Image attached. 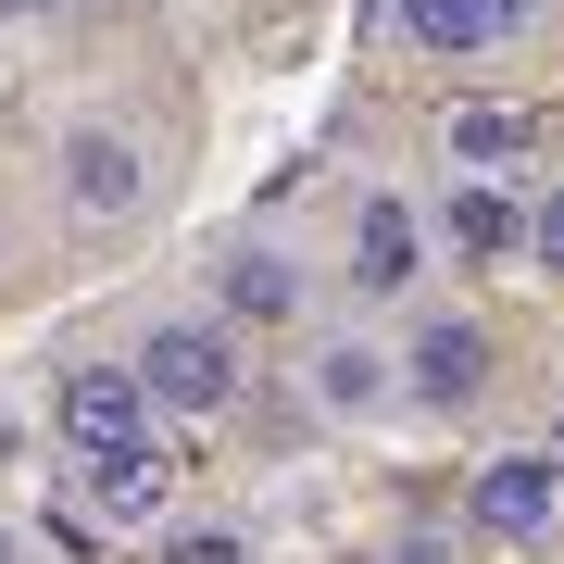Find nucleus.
<instances>
[{"instance_id": "nucleus-1", "label": "nucleus", "mask_w": 564, "mask_h": 564, "mask_svg": "<svg viewBox=\"0 0 564 564\" xmlns=\"http://www.w3.org/2000/svg\"><path fill=\"white\" fill-rule=\"evenodd\" d=\"M51 202H63V226H139L151 202H163V151H151V126H126V113H76L51 139Z\"/></svg>"}, {"instance_id": "nucleus-2", "label": "nucleus", "mask_w": 564, "mask_h": 564, "mask_svg": "<svg viewBox=\"0 0 564 564\" xmlns=\"http://www.w3.org/2000/svg\"><path fill=\"white\" fill-rule=\"evenodd\" d=\"M126 364H139V389H151L163 426L239 414V389H251V351H239V326H226V314H151L139 339H126Z\"/></svg>"}, {"instance_id": "nucleus-3", "label": "nucleus", "mask_w": 564, "mask_h": 564, "mask_svg": "<svg viewBox=\"0 0 564 564\" xmlns=\"http://www.w3.org/2000/svg\"><path fill=\"white\" fill-rule=\"evenodd\" d=\"M302 402L326 414V426H377V414H402V339H377V326H302Z\"/></svg>"}, {"instance_id": "nucleus-4", "label": "nucleus", "mask_w": 564, "mask_h": 564, "mask_svg": "<svg viewBox=\"0 0 564 564\" xmlns=\"http://www.w3.org/2000/svg\"><path fill=\"white\" fill-rule=\"evenodd\" d=\"M63 477H76V502L101 514V527H126V540H151V527H176V440H126V452H63Z\"/></svg>"}, {"instance_id": "nucleus-5", "label": "nucleus", "mask_w": 564, "mask_h": 564, "mask_svg": "<svg viewBox=\"0 0 564 564\" xmlns=\"http://www.w3.org/2000/svg\"><path fill=\"white\" fill-rule=\"evenodd\" d=\"M426 251H440V239H426V214L402 202V188H364L351 226H339V276H351L364 314H377V302H414V289H426Z\"/></svg>"}, {"instance_id": "nucleus-6", "label": "nucleus", "mask_w": 564, "mask_h": 564, "mask_svg": "<svg viewBox=\"0 0 564 564\" xmlns=\"http://www.w3.org/2000/svg\"><path fill=\"white\" fill-rule=\"evenodd\" d=\"M489 377H502V351H489L477 314H414L402 326V414H477Z\"/></svg>"}, {"instance_id": "nucleus-7", "label": "nucleus", "mask_w": 564, "mask_h": 564, "mask_svg": "<svg viewBox=\"0 0 564 564\" xmlns=\"http://www.w3.org/2000/svg\"><path fill=\"white\" fill-rule=\"evenodd\" d=\"M214 314L239 326H314V263L289 251V239H226L214 251Z\"/></svg>"}, {"instance_id": "nucleus-8", "label": "nucleus", "mask_w": 564, "mask_h": 564, "mask_svg": "<svg viewBox=\"0 0 564 564\" xmlns=\"http://www.w3.org/2000/svg\"><path fill=\"white\" fill-rule=\"evenodd\" d=\"M51 426H63V452H126V440H151V389H139V364H63L51 377Z\"/></svg>"}, {"instance_id": "nucleus-9", "label": "nucleus", "mask_w": 564, "mask_h": 564, "mask_svg": "<svg viewBox=\"0 0 564 564\" xmlns=\"http://www.w3.org/2000/svg\"><path fill=\"white\" fill-rule=\"evenodd\" d=\"M389 25H402L414 63H489L540 25V0H389Z\"/></svg>"}, {"instance_id": "nucleus-10", "label": "nucleus", "mask_w": 564, "mask_h": 564, "mask_svg": "<svg viewBox=\"0 0 564 564\" xmlns=\"http://www.w3.org/2000/svg\"><path fill=\"white\" fill-rule=\"evenodd\" d=\"M552 514H564L552 452H489L477 477H464V527H477V540H540Z\"/></svg>"}, {"instance_id": "nucleus-11", "label": "nucleus", "mask_w": 564, "mask_h": 564, "mask_svg": "<svg viewBox=\"0 0 564 564\" xmlns=\"http://www.w3.org/2000/svg\"><path fill=\"white\" fill-rule=\"evenodd\" d=\"M426 239H440L452 263H514L527 251V202H514L502 176H452L440 214H426Z\"/></svg>"}, {"instance_id": "nucleus-12", "label": "nucleus", "mask_w": 564, "mask_h": 564, "mask_svg": "<svg viewBox=\"0 0 564 564\" xmlns=\"http://www.w3.org/2000/svg\"><path fill=\"white\" fill-rule=\"evenodd\" d=\"M440 151H452V176H502V163L540 151V113H527V101H452L440 113Z\"/></svg>"}, {"instance_id": "nucleus-13", "label": "nucleus", "mask_w": 564, "mask_h": 564, "mask_svg": "<svg viewBox=\"0 0 564 564\" xmlns=\"http://www.w3.org/2000/svg\"><path fill=\"white\" fill-rule=\"evenodd\" d=\"M139 564H263V552H251V527L202 514V527H151V540H139Z\"/></svg>"}, {"instance_id": "nucleus-14", "label": "nucleus", "mask_w": 564, "mask_h": 564, "mask_svg": "<svg viewBox=\"0 0 564 564\" xmlns=\"http://www.w3.org/2000/svg\"><path fill=\"white\" fill-rule=\"evenodd\" d=\"M377 564H477V527H402Z\"/></svg>"}, {"instance_id": "nucleus-15", "label": "nucleus", "mask_w": 564, "mask_h": 564, "mask_svg": "<svg viewBox=\"0 0 564 564\" xmlns=\"http://www.w3.org/2000/svg\"><path fill=\"white\" fill-rule=\"evenodd\" d=\"M527 263H540V276H564V188H540V202H527Z\"/></svg>"}, {"instance_id": "nucleus-16", "label": "nucleus", "mask_w": 564, "mask_h": 564, "mask_svg": "<svg viewBox=\"0 0 564 564\" xmlns=\"http://www.w3.org/2000/svg\"><path fill=\"white\" fill-rule=\"evenodd\" d=\"M39 13H63V0H0V25H39Z\"/></svg>"}, {"instance_id": "nucleus-17", "label": "nucleus", "mask_w": 564, "mask_h": 564, "mask_svg": "<svg viewBox=\"0 0 564 564\" xmlns=\"http://www.w3.org/2000/svg\"><path fill=\"white\" fill-rule=\"evenodd\" d=\"M0 564H25V527H0Z\"/></svg>"}, {"instance_id": "nucleus-18", "label": "nucleus", "mask_w": 564, "mask_h": 564, "mask_svg": "<svg viewBox=\"0 0 564 564\" xmlns=\"http://www.w3.org/2000/svg\"><path fill=\"white\" fill-rule=\"evenodd\" d=\"M540 452H552V477H564V426H552V440H540Z\"/></svg>"}]
</instances>
